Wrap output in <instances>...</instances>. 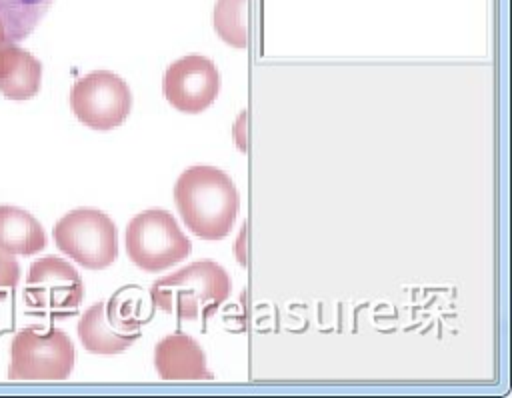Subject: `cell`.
I'll return each mask as SVG.
<instances>
[{
  "label": "cell",
  "mask_w": 512,
  "mask_h": 398,
  "mask_svg": "<svg viewBox=\"0 0 512 398\" xmlns=\"http://www.w3.org/2000/svg\"><path fill=\"white\" fill-rule=\"evenodd\" d=\"M174 202L186 228L204 240L228 236L240 206L232 178L214 166L186 168L174 184Z\"/></svg>",
  "instance_id": "1"
},
{
  "label": "cell",
  "mask_w": 512,
  "mask_h": 398,
  "mask_svg": "<svg viewBox=\"0 0 512 398\" xmlns=\"http://www.w3.org/2000/svg\"><path fill=\"white\" fill-rule=\"evenodd\" d=\"M232 282L228 272L212 262L198 260L172 272L150 286L154 308L184 320H208L230 296Z\"/></svg>",
  "instance_id": "2"
},
{
  "label": "cell",
  "mask_w": 512,
  "mask_h": 398,
  "mask_svg": "<svg viewBox=\"0 0 512 398\" xmlns=\"http://www.w3.org/2000/svg\"><path fill=\"white\" fill-rule=\"evenodd\" d=\"M142 290L124 286L106 302L90 306L78 322V338L92 354H120L130 348L140 336L144 322Z\"/></svg>",
  "instance_id": "3"
},
{
  "label": "cell",
  "mask_w": 512,
  "mask_h": 398,
  "mask_svg": "<svg viewBox=\"0 0 512 398\" xmlns=\"http://www.w3.org/2000/svg\"><path fill=\"white\" fill-rule=\"evenodd\" d=\"M128 258L146 272H160L190 254V240L168 210L150 208L136 214L126 226Z\"/></svg>",
  "instance_id": "4"
},
{
  "label": "cell",
  "mask_w": 512,
  "mask_h": 398,
  "mask_svg": "<svg viewBox=\"0 0 512 398\" xmlns=\"http://www.w3.org/2000/svg\"><path fill=\"white\" fill-rule=\"evenodd\" d=\"M74 368V344L56 328L28 326L18 332L10 348L8 378L64 380Z\"/></svg>",
  "instance_id": "5"
},
{
  "label": "cell",
  "mask_w": 512,
  "mask_h": 398,
  "mask_svg": "<svg viewBox=\"0 0 512 398\" xmlns=\"http://www.w3.org/2000/svg\"><path fill=\"white\" fill-rule=\"evenodd\" d=\"M52 236L66 256L90 270L108 268L118 256L116 226L96 208L68 212L54 224Z\"/></svg>",
  "instance_id": "6"
},
{
  "label": "cell",
  "mask_w": 512,
  "mask_h": 398,
  "mask_svg": "<svg viewBox=\"0 0 512 398\" xmlns=\"http://www.w3.org/2000/svg\"><path fill=\"white\" fill-rule=\"evenodd\" d=\"M70 106L84 126L92 130H112L128 118L132 94L118 74L96 70L74 82Z\"/></svg>",
  "instance_id": "7"
},
{
  "label": "cell",
  "mask_w": 512,
  "mask_h": 398,
  "mask_svg": "<svg viewBox=\"0 0 512 398\" xmlns=\"http://www.w3.org/2000/svg\"><path fill=\"white\" fill-rule=\"evenodd\" d=\"M82 298V278L66 260L46 256L30 266L24 286V300L30 308L64 316L74 314Z\"/></svg>",
  "instance_id": "8"
},
{
  "label": "cell",
  "mask_w": 512,
  "mask_h": 398,
  "mask_svg": "<svg viewBox=\"0 0 512 398\" xmlns=\"http://www.w3.org/2000/svg\"><path fill=\"white\" fill-rule=\"evenodd\" d=\"M220 92V74L202 54H188L172 62L162 78V94L170 106L186 114L204 112Z\"/></svg>",
  "instance_id": "9"
},
{
  "label": "cell",
  "mask_w": 512,
  "mask_h": 398,
  "mask_svg": "<svg viewBox=\"0 0 512 398\" xmlns=\"http://www.w3.org/2000/svg\"><path fill=\"white\" fill-rule=\"evenodd\" d=\"M42 64L6 36L0 20V92L10 100H28L38 94Z\"/></svg>",
  "instance_id": "10"
},
{
  "label": "cell",
  "mask_w": 512,
  "mask_h": 398,
  "mask_svg": "<svg viewBox=\"0 0 512 398\" xmlns=\"http://www.w3.org/2000/svg\"><path fill=\"white\" fill-rule=\"evenodd\" d=\"M154 368L162 380H206L212 372L206 368V356L200 344L182 334L162 338L154 348Z\"/></svg>",
  "instance_id": "11"
},
{
  "label": "cell",
  "mask_w": 512,
  "mask_h": 398,
  "mask_svg": "<svg viewBox=\"0 0 512 398\" xmlns=\"http://www.w3.org/2000/svg\"><path fill=\"white\" fill-rule=\"evenodd\" d=\"M0 248L10 254L32 256L46 248V234L40 222L16 206H0Z\"/></svg>",
  "instance_id": "12"
},
{
  "label": "cell",
  "mask_w": 512,
  "mask_h": 398,
  "mask_svg": "<svg viewBox=\"0 0 512 398\" xmlns=\"http://www.w3.org/2000/svg\"><path fill=\"white\" fill-rule=\"evenodd\" d=\"M54 0H0V20L14 42L28 38Z\"/></svg>",
  "instance_id": "13"
},
{
  "label": "cell",
  "mask_w": 512,
  "mask_h": 398,
  "mask_svg": "<svg viewBox=\"0 0 512 398\" xmlns=\"http://www.w3.org/2000/svg\"><path fill=\"white\" fill-rule=\"evenodd\" d=\"M246 0H216L214 4V30L234 48H246Z\"/></svg>",
  "instance_id": "14"
},
{
  "label": "cell",
  "mask_w": 512,
  "mask_h": 398,
  "mask_svg": "<svg viewBox=\"0 0 512 398\" xmlns=\"http://www.w3.org/2000/svg\"><path fill=\"white\" fill-rule=\"evenodd\" d=\"M20 280V266L14 254L0 248V288H14Z\"/></svg>",
  "instance_id": "15"
}]
</instances>
